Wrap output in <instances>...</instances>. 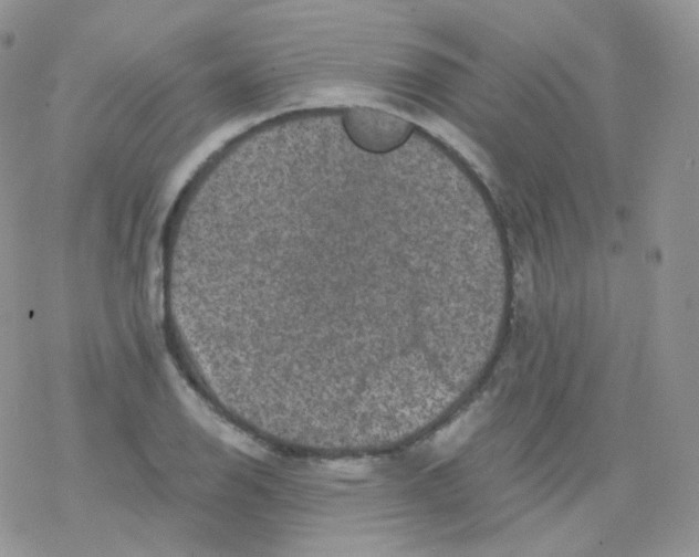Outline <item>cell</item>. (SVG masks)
Listing matches in <instances>:
<instances>
[{"mask_svg": "<svg viewBox=\"0 0 699 557\" xmlns=\"http://www.w3.org/2000/svg\"><path fill=\"white\" fill-rule=\"evenodd\" d=\"M345 126L358 145L371 150L393 148L411 132V126L401 118L368 108L349 111Z\"/></svg>", "mask_w": 699, "mask_h": 557, "instance_id": "1", "label": "cell"}]
</instances>
